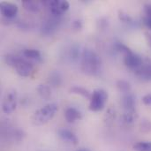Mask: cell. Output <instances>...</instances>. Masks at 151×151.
Wrapping results in <instances>:
<instances>
[{"instance_id": "obj_1", "label": "cell", "mask_w": 151, "mask_h": 151, "mask_svg": "<svg viewBox=\"0 0 151 151\" xmlns=\"http://www.w3.org/2000/svg\"><path fill=\"white\" fill-rule=\"evenodd\" d=\"M81 67L87 75L96 76L100 73L102 68L101 58L94 50L86 49L81 53Z\"/></svg>"}, {"instance_id": "obj_2", "label": "cell", "mask_w": 151, "mask_h": 151, "mask_svg": "<svg viewBox=\"0 0 151 151\" xmlns=\"http://www.w3.org/2000/svg\"><path fill=\"white\" fill-rule=\"evenodd\" d=\"M4 62L9 66L13 67L15 72L21 77H30L34 73L33 64L24 58L8 54L4 58Z\"/></svg>"}, {"instance_id": "obj_3", "label": "cell", "mask_w": 151, "mask_h": 151, "mask_svg": "<svg viewBox=\"0 0 151 151\" xmlns=\"http://www.w3.org/2000/svg\"><path fill=\"white\" fill-rule=\"evenodd\" d=\"M58 110V106L54 103L46 104L45 106L37 110L34 113V115L32 116L33 124L35 126H42L47 124L54 118Z\"/></svg>"}, {"instance_id": "obj_4", "label": "cell", "mask_w": 151, "mask_h": 151, "mask_svg": "<svg viewBox=\"0 0 151 151\" xmlns=\"http://www.w3.org/2000/svg\"><path fill=\"white\" fill-rule=\"evenodd\" d=\"M108 93L103 88H96L93 91L89 102V110L94 112L101 111L104 109L108 101Z\"/></svg>"}, {"instance_id": "obj_5", "label": "cell", "mask_w": 151, "mask_h": 151, "mask_svg": "<svg viewBox=\"0 0 151 151\" xmlns=\"http://www.w3.org/2000/svg\"><path fill=\"white\" fill-rule=\"evenodd\" d=\"M17 92L14 89L8 90L4 96L2 102V111L5 114L12 113L17 107Z\"/></svg>"}, {"instance_id": "obj_6", "label": "cell", "mask_w": 151, "mask_h": 151, "mask_svg": "<svg viewBox=\"0 0 151 151\" xmlns=\"http://www.w3.org/2000/svg\"><path fill=\"white\" fill-rule=\"evenodd\" d=\"M46 4H48L50 12L55 17H59L63 15L68 11L70 7L69 2L65 0H50L46 1Z\"/></svg>"}, {"instance_id": "obj_7", "label": "cell", "mask_w": 151, "mask_h": 151, "mask_svg": "<svg viewBox=\"0 0 151 151\" xmlns=\"http://www.w3.org/2000/svg\"><path fill=\"white\" fill-rule=\"evenodd\" d=\"M124 64L129 69L137 71L143 65V61L138 54L133 52L130 50L124 54Z\"/></svg>"}, {"instance_id": "obj_8", "label": "cell", "mask_w": 151, "mask_h": 151, "mask_svg": "<svg viewBox=\"0 0 151 151\" xmlns=\"http://www.w3.org/2000/svg\"><path fill=\"white\" fill-rule=\"evenodd\" d=\"M0 11L4 18L12 19L17 15L19 12V8L15 4L10 3V2H1Z\"/></svg>"}, {"instance_id": "obj_9", "label": "cell", "mask_w": 151, "mask_h": 151, "mask_svg": "<svg viewBox=\"0 0 151 151\" xmlns=\"http://www.w3.org/2000/svg\"><path fill=\"white\" fill-rule=\"evenodd\" d=\"M58 135L62 141L66 142L68 143L77 145L78 142H79V140H78L77 136L75 135V134L73 132H72L71 130H69V129H66V128L58 129Z\"/></svg>"}, {"instance_id": "obj_10", "label": "cell", "mask_w": 151, "mask_h": 151, "mask_svg": "<svg viewBox=\"0 0 151 151\" xmlns=\"http://www.w3.org/2000/svg\"><path fill=\"white\" fill-rule=\"evenodd\" d=\"M58 23L59 20H58L57 19H48L47 20L43 21L42 24V27H41V31L43 35H52L58 27Z\"/></svg>"}, {"instance_id": "obj_11", "label": "cell", "mask_w": 151, "mask_h": 151, "mask_svg": "<svg viewBox=\"0 0 151 151\" xmlns=\"http://www.w3.org/2000/svg\"><path fill=\"white\" fill-rule=\"evenodd\" d=\"M21 55L24 58H26L28 61H34V62H41L42 61V55L41 52L38 50L35 49H26L21 51Z\"/></svg>"}, {"instance_id": "obj_12", "label": "cell", "mask_w": 151, "mask_h": 151, "mask_svg": "<svg viewBox=\"0 0 151 151\" xmlns=\"http://www.w3.org/2000/svg\"><path fill=\"white\" fill-rule=\"evenodd\" d=\"M45 4V2L42 1H35V0H23L22 1V6L24 9L29 12H38L42 5Z\"/></svg>"}, {"instance_id": "obj_13", "label": "cell", "mask_w": 151, "mask_h": 151, "mask_svg": "<svg viewBox=\"0 0 151 151\" xmlns=\"http://www.w3.org/2000/svg\"><path fill=\"white\" fill-rule=\"evenodd\" d=\"M65 119L68 123H73L82 119V115L79 110L74 107H69L65 111Z\"/></svg>"}, {"instance_id": "obj_14", "label": "cell", "mask_w": 151, "mask_h": 151, "mask_svg": "<svg viewBox=\"0 0 151 151\" xmlns=\"http://www.w3.org/2000/svg\"><path fill=\"white\" fill-rule=\"evenodd\" d=\"M122 105L125 111H135V98L131 93L125 94L122 97Z\"/></svg>"}, {"instance_id": "obj_15", "label": "cell", "mask_w": 151, "mask_h": 151, "mask_svg": "<svg viewBox=\"0 0 151 151\" xmlns=\"http://www.w3.org/2000/svg\"><path fill=\"white\" fill-rule=\"evenodd\" d=\"M135 74L142 81H151V65H142L141 68L135 71Z\"/></svg>"}, {"instance_id": "obj_16", "label": "cell", "mask_w": 151, "mask_h": 151, "mask_svg": "<svg viewBox=\"0 0 151 151\" xmlns=\"http://www.w3.org/2000/svg\"><path fill=\"white\" fill-rule=\"evenodd\" d=\"M39 96L44 99V100H49L51 96V90H50V87L48 85H44V84H40L38 85L37 88H36Z\"/></svg>"}, {"instance_id": "obj_17", "label": "cell", "mask_w": 151, "mask_h": 151, "mask_svg": "<svg viewBox=\"0 0 151 151\" xmlns=\"http://www.w3.org/2000/svg\"><path fill=\"white\" fill-rule=\"evenodd\" d=\"M137 119V114L135 111H125L122 119L123 123L127 126H132L134 121Z\"/></svg>"}, {"instance_id": "obj_18", "label": "cell", "mask_w": 151, "mask_h": 151, "mask_svg": "<svg viewBox=\"0 0 151 151\" xmlns=\"http://www.w3.org/2000/svg\"><path fill=\"white\" fill-rule=\"evenodd\" d=\"M70 92L72 94H75V95H79V96H81L82 97H85V98H89L91 97V93L86 89L85 88H82V87H80V86H73L70 88Z\"/></svg>"}, {"instance_id": "obj_19", "label": "cell", "mask_w": 151, "mask_h": 151, "mask_svg": "<svg viewBox=\"0 0 151 151\" xmlns=\"http://www.w3.org/2000/svg\"><path fill=\"white\" fill-rule=\"evenodd\" d=\"M117 88L118 89L124 93V94H127L130 93L131 91V85L128 81H125V80H119L117 81Z\"/></svg>"}, {"instance_id": "obj_20", "label": "cell", "mask_w": 151, "mask_h": 151, "mask_svg": "<svg viewBox=\"0 0 151 151\" xmlns=\"http://www.w3.org/2000/svg\"><path fill=\"white\" fill-rule=\"evenodd\" d=\"M134 151H151V142H139L133 146Z\"/></svg>"}, {"instance_id": "obj_21", "label": "cell", "mask_w": 151, "mask_h": 151, "mask_svg": "<svg viewBox=\"0 0 151 151\" xmlns=\"http://www.w3.org/2000/svg\"><path fill=\"white\" fill-rule=\"evenodd\" d=\"M49 83L54 87H58L61 83V76L58 72H52L50 73Z\"/></svg>"}, {"instance_id": "obj_22", "label": "cell", "mask_w": 151, "mask_h": 151, "mask_svg": "<svg viewBox=\"0 0 151 151\" xmlns=\"http://www.w3.org/2000/svg\"><path fill=\"white\" fill-rule=\"evenodd\" d=\"M119 18L120 20L124 21V22H127V23H133V19L126 12H122V11H119Z\"/></svg>"}, {"instance_id": "obj_23", "label": "cell", "mask_w": 151, "mask_h": 151, "mask_svg": "<svg viewBox=\"0 0 151 151\" xmlns=\"http://www.w3.org/2000/svg\"><path fill=\"white\" fill-rule=\"evenodd\" d=\"M70 58L72 60H77L79 56H80V51H79V48L77 46H73L72 47V49L70 50Z\"/></svg>"}, {"instance_id": "obj_24", "label": "cell", "mask_w": 151, "mask_h": 151, "mask_svg": "<svg viewBox=\"0 0 151 151\" xmlns=\"http://www.w3.org/2000/svg\"><path fill=\"white\" fill-rule=\"evenodd\" d=\"M141 129L143 132L150 133L151 132V122L149 120H143L141 123Z\"/></svg>"}, {"instance_id": "obj_25", "label": "cell", "mask_w": 151, "mask_h": 151, "mask_svg": "<svg viewBox=\"0 0 151 151\" xmlns=\"http://www.w3.org/2000/svg\"><path fill=\"white\" fill-rule=\"evenodd\" d=\"M142 103H143L145 105L151 106V93L150 94L146 95V96H144L142 97Z\"/></svg>"}, {"instance_id": "obj_26", "label": "cell", "mask_w": 151, "mask_h": 151, "mask_svg": "<svg viewBox=\"0 0 151 151\" xmlns=\"http://www.w3.org/2000/svg\"><path fill=\"white\" fill-rule=\"evenodd\" d=\"M144 16L151 17V4H146L144 5Z\"/></svg>"}, {"instance_id": "obj_27", "label": "cell", "mask_w": 151, "mask_h": 151, "mask_svg": "<svg viewBox=\"0 0 151 151\" xmlns=\"http://www.w3.org/2000/svg\"><path fill=\"white\" fill-rule=\"evenodd\" d=\"M73 27L76 30H80L82 27V22L79 19H76L73 22Z\"/></svg>"}, {"instance_id": "obj_28", "label": "cell", "mask_w": 151, "mask_h": 151, "mask_svg": "<svg viewBox=\"0 0 151 151\" xmlns=\"http://www.w3.org/2000/svg\"><path fill=\"white\" fill-rule=\"evenodd\" d=\"M143 23H144V25H145L148 28H150L151 30V17L144 16V17H143Z\"/></svg>"}, {"instance_id": "obj_29", "label": "cell", "mask_w": 151, "mask_h": 151, "mask_svg": "<svg viewBox=\"0 0 151 151\" xmlns=\"http://www.w3.org/2000/svg\"><path fill=\"white\" fill-rule=\"evenodd\" d=\"M77 151H91L90 150H88V149H80V150H78Z\"/></svg>"}]
</instances>
